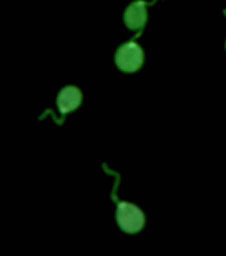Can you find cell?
I'll return each instance as SVG.
<instances>
[{
    "instance_id": "6da1fadb",
    "label": "cell",
    "mask_w": 226,
    "mask_h": 256,
    "mask_svg": "<svg viewBox=\"0 0 226 256\" xmlns=\"http://www.w3.org/2000/svg\"><path fill=\"white\" fill-rule=\"evenodd\" d=\"M119 180L116 182V186L113 188V194L112 198L116 202L117 206V212H116V219L117 223L121 227V230L129 234H135L139 232L144 227L145 223V218H144L143 211L139 207H136L135 204L127 203V202H121L116 198V187H117Z\"/></svg>"
},
{
    "instance_id": "7a4b0ae2",
    "label": "cell",
    "mask_w": 226,
    "mask_h": 256,
    "mask_svg": "<svg viewBox=\"0 0 226 256\" xmlns=\"http://www.w3.org/2000/svg\"><path fill=\"white\" fill-rule=\"evenodd\" d=\"M144 62V52L139 44L128 42L123 44L116 52V64L125 72L137 71Z\"/></svg>"
},
{
    "instance_id": "3957f363",
    "label": "cell",
    "mask_w": 226,
    "mask_h": 256,
    "mask_svg": "<svg viewBox=\"0 0 226 256\" xmlns=\"http://www.w3.org/2000/svg\"><path fill=\"white\" fill-rule=\"evenodd\" d=\"M81 99H83V95L79 88L75 86H68V87L63 88L57 96V107H59L61 116L79 107Z\"/></svg>"
},
{
    "instance_id": "277c9868",
    "label": "cell",
    "mask_w": 226,
    "mask_h": 256,
    "mask_svg": "<svg viewBox=\"0 0 226 256\" xmlns=\"http://www.w3.org/2000/svg\"><path fill=\"white\" fill-rule=\"evenodd\" d=\"M147 3L144 0H136L125 11L124 20L128 28L131 30H140L144 27V24L147 22Z\"/></svg>"
}]
</instances>
